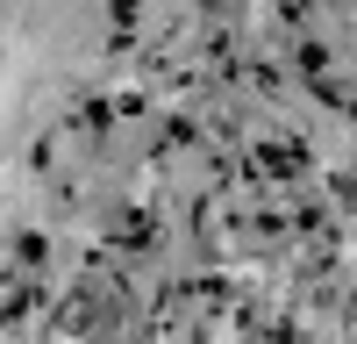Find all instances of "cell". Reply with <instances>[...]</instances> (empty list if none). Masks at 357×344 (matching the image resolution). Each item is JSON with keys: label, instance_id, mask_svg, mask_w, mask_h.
I'll return each instance as SVG.
<instances>
[{"label": "cell", "instance_id": "6da1fadb", "mask_svg": "<svg viewBox=\"0 0 357 344\" xmlns=\"http://www.w3.org/2000/svg\"><path fill=\"white\" fill-rule=\"evenodd\" d=\"M107 115H114L107 101H79V129H107Z\"/></svg>", "mask_w": 357, "mask_h": 344}]
</instances>
